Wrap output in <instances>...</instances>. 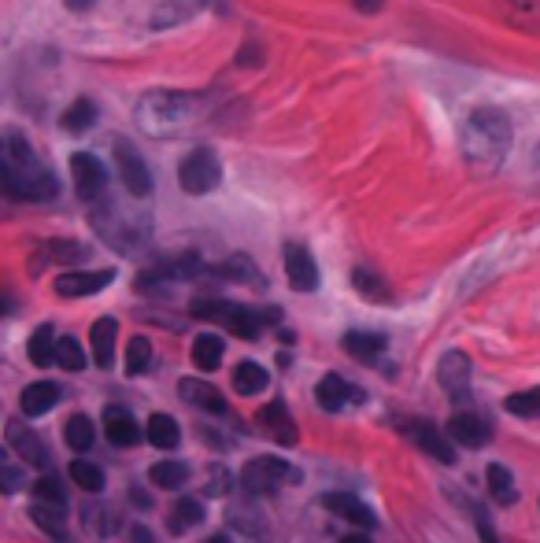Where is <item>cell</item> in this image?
Segmentation results:
<instances>
[{
	"instance_id": "1",
	"label": "cell",
	"mask_w": 540,
	"mask_h": 543,
	"mask_svg": "<svg viewBox=\"0 0 540 543\" xmlns=\"http://www.w3.org/2000/svg\"><path fill=\"white\" fill-rule=\"evenodd\" d=\"M4 163H0V181H4V193L12 200H30V204H41V200H52L56 196V178L52 170L37 159L34 145L26 141L19 130L4 133Z\"/></svg>"
},
{
	"instance_id": "2",
	"label": "cell",
	"mask_w": 540,
	"mask_h": 543,
	"mask_svg": "<svg viewBox=\"0 0 540 543\" xmlns=\"http://www.w3.org/2000/svg\"><path fill=\"white\" fill-rule=\"evenodd\" d=\"M511 119H507L500 108H474L459 130V148H463V159L470 167L492 170L500 167L511 152Z\"/></svg>"
},
{
	"instance_id": "3",
	"label": "cell",
	"mask_w": 540,
	"mask_h": 543,
	"mask_svg": "<svg viewBox=\"0 0 540 543\" xmlns=\"http://www.w3.org/2000/svg\"><path fill=\"white\" fill-rule=\"evenodd\" d=\"M200 119V100L189 93H171V89H156L137 100L134 122L141 126V133L160 137V141H174L185 137L189 130H197Z\"/></svg>"
},
{
	"instance_id": "4",
	"label": "cell",
	"mask_w": 540,
	"mask_h": 543,
	"mask_svg": "<svg viewBox=\"0 0 540 543\" xmlns=\"http://www.w3.org/2000/svg\"><path fill=\"white\" fill-rule=\"evenodd\" d=\"M282 311H252V307H237L226 300H193V318H208V322H222V326L245 340H256L263 322H278Z\"/></svg>"
},
{
	"instance_id": "5",
	"label": "cell",
	"mask_w": 540,
	"mask_h": 543,
	"mask_svg": "<svg viewBox=\"0 0 540 543\" xmlns=\"http://www.w3.org/2000/svg\"><path fill=\"white\" fill-rule=\"evenodd\" d=\"M178 181H182V189L189 196H208L211 189H219V181H222L219 156L208 152V148L189 152V156L182 159V167H178Z\"/></svg>"
},
{
	"instance_id": "6",
	"label": "cell",
	"mask_w": 540,
	"mask_h": 543,
	"mask_svg": "<svg viewBox=\"0 0 540 543\" xmlns=\"http://www.w3.org/2000/svg\"><path fill=\"white\" fill-rule=\"evenodd\" d=\"M111 156H115V170H119V181H123V189L134 200H145L152 193V170H148L145 156L137 152L126 137H119L115 145H111Z\"/></svg>"
},
{
	"instance_id": "7",
	"label": "cell",
	"mask_w": 540,
	"mask_h": 543,
	"mask_svg": "<svg viewBox=\"0 0 540 543\" xmlns=\"http://www.w3.org/2000/svg\"><path fill=\"white\" fill-rule=\"evenodd\" d=\"M289 481H300V473L289 466V462H282V459H252L241 470V488L245 492H256V495H267V492H278L282 484H289Z\"/></svg>"
},
{
	"instance_id": "8",
	"label": "cell",
	"mask_w": 540,
	"mask_h": 543,
	"mask_svg": "<svg viewBox=\"0 0 540 543\" xmlns=\"http://www.w3.org/2000/svg\"><path fill=\"white\" fill-rule=\"evenodd\" d=\"M71 178H74V193L82 200H97L108 185V174H104V163H100L93 152H74L71 156Z\"/></svg>"
},
{
	"instance_id": "9",
	"label": "cell",
	"mask_w": 540,
	"mask_h": 543,
	"mask_svg": "<svg viewBox=\"0 0 540 543\" xmlns=\"http://www.w3.org/2000/svg\"><path fill=\"white\" fill-rule=\"evenodd\" d=\"M285 278L296 292H315L319 289V266L311 259L304 244H285Z\"/></svg>"
},
{
	"instance_id": "10",
	"label": "cell",
	"mask_w": 540,
	"mask_h": 543,
	"mask_svg": "<svg viewBox=\"0 0 540 543\" xmlns=\"http://www.w3.org/2000/svg\"><path fill=\"white\" fill-rule=\"evenodd\" d=\"M111 278H115L111 270H71V274L56 278V292L67 300H78V296H93V292L108 289Z\"/></svg>"
},
{
	"instance_id": "11",
	"label": "cell",
	"mask_w": 540,
	"mask_h": 543,
	"mask_svg": "<svg viewBox=\"0 0 540 543\" xmlns=\"http://www.w3.org/2000/svg\"><path fill=\"white\" fill-rule=\"evenodd\" d=\"M411 440H415L426 455H433V459L441 462V466H455V440L448 433H441L437 425H430V422H415L411 425Z\"/></svg>"
},
{
	"instance_id": "12",
	"label": "cell",
	"mask_w": 540,
	"mask_h": 543,
	"mask_svg": "<svg viewBox=\"0 0 540 543\" xmlns=\"http://www.w3.org/2000/svg\"><path fill=\"white\" fill-rule=\"evenodd\" d=\"M322 507L333 510V514H341L344 521H352L359 529H374V525H378V521H374V510H370L367 503H359L356 495H348V492L322 495Z\"/></svg>"
},
{
	"instance_id": "13",
	"label": "cell",
	"mask_w": 540,
	"mask_h": 543,
	"mask_svg": "<svg viewBox=\"0 0 540 543\" xmlns=\"http://www.w3.org/2000/svg\"><path fill=\"white\" fill-rule=\"evenodd\" d=\"M315 399H319L322 411H341L344 403L363 399V388L348 385V381H344V377H337V374H326L319 385H315Z\"/></svg>"
},
{
	"instance_id": "14",
	"label": "cell",
	"mask_w": 540,
	"mask_h": 543,
	"mask_svg": "<svg viewBox=\"0 0 540 543\" xmlns=\"http://www.w3.org/2000/svg\"><path fill=\"white\" fill-rule=\"evenodd\" d=\"M444 433L452 436L455 444H463V447H485V444H489V425L481 422L478 414H470V411L455 414Z\"/></svg>"
},
{
	"instance_id": "15",
	"label": "cell",
	"mask_w": 540,
	"mask_h": 543,
	"mask_svg": "<svg viewBox=\"0 0 540 543\" xmlns=\"http://www.w3.org/2000/svg\"><path fill=\"white\" fill-rule=\"evenodd\" d=\"M259 425H263L278 444H296V422L289 418V407H285L282 399H274V403H267V407L259 411Z\"/></svg>"
},
{
	"instance_id": "16",
	"label": "cell",
	"mask_w": 540,
	"mask_h": 543,
	"mask_svg": "<svg viewBox=\"0 0 540 543\" xmlns=\"http://www.w3.org/2000/svg\"><path fill=\"white\" fill-rule=\"evenodd\" d=\"M467 381H470V359L463 351H448L441 359V385L455 399H467Z\"/></svg>"
},
{
	"instance_id": "17",
	"label": "cell",
	"mask_w": 540,
	"mask_h": 543,
	"mask_svg": "<svg viewBox=\"0 0 540 543\" xmlns=\"http://www.w3.org/2000/svg\"><path fill=\"white\" fill-rule=\"evenodd\" d=\"M178 392H182L185 403H193V407H200V411H211V414H226V399H222V392L215 385H208V381H182L178 385Z\"/></svg>"
},
{
	"instance_id": "18",
	"label": "cell",
	"mask_w": 540,
	"mask_h": 543,
	"mask_svg": "<svg viewBox=\"0 0 540 543\" xmlns=\"http://www.w3.org/2000/svg\"><path fill=\"white\" fill-rule=\"evenodd\" d=\"M56 403H60V385L56 381H34V385L23 388V414H30V418L49 414Z\"/></svg>"
},
{
	"instance_id": "19",
	"label": "cell",
	"mask_w": 540,
	"mask_h": 543,
	"mask_svg": "<svg viewBox=\"0 0 540 543\" xmlns=\"http://www.w3.org/2000/svg\"><path fill=\"white\" fill-rule=\"evenodd\" d=\"M8 444H12L15 451H19V459H26L30 466H45V462H49L45 444H41L30 429H23V422H8Z\"/></svg>"
},
{
	"instance_id": "20",
	"label": "cell",
	"mask_w": 540,
	"mask_h": 543,
	"mask_svg": "<svg viewBox=\"0 0 540 543\" xmlns=\"http://www.w3.org/2000/svg\"><path fill=\"white\" fill-rule=\"evenodd\" d=\"M115 337H119V326H115V318H100V322H93L89 344H93V359H97V366H104V370H108L111 362H115Z\"/></svg>"
},
{
	"instance_id": "21",
	"label": "cell",
	"mask_w": 540,
	"mask_h": 543,
	"mask_svg": "<svg viewBox=\"0 0 540 543\" xmlns=\"http://www.w3.org/2000/svg\"><path fill=\"white\" fill-rule=\"evenodd\" d=\"M104 422H108L104 425V433H108L111 447H134L137 440H141V429H137V422L126 411H115V407H111Z\"/></svg>"
},
{
	"instance_id": "22",
	"label": "cell",
	"mask_w": 540,
	"mask_h": 543,
	"mask_svg": "<svg viewBox=\"0 0 540 543\" xmlns=\"http://www.w3.org/2000/svg\"><path fill=\"white\" fill-rule=\"evenodd\" d=\"M496 8L507 23L522 26V30H540V0H496Z\"/></svg>"
},
{
	"instance_id": "23",
	"label": "cell",
	"mask_w": 540,
	"mask_h": 543,
	"mask_svg": "<svg viewBox=\"0 0 540 543\" xmlns=\"http://www.w3.org/2000/svg\"><path fill=\"white\" fill-rule=\"evenodd\" d=\"M97 115H100V108L93 104L89 97H78L71 104V108L63 111V130L67 133H86V130H93L97 126Z\"/></svg>"
},
{
	"instance_id": "24",
	"label": "cell",
	"mask_w": 540,
	"mask_h": 543,
	"mask_svg": "<svg viewBox=\"0 0 540 543\" xmlns=\"http://www.w3.org/2000/svg\"><path fill=\"white\" fill-rule=\"evenodd\" d=\"M222 337H215V333H200L197 340H193V366L197 370H204V374H211L215 366L222 362Z\"/></svg>"
},
{
	"instance_id": "25",
	"label": "cell",
	"mask_w": 540,
	"mask_h": 543,
	"mask_svg": "<svg viewBox=\"0 0 540 543\" xmlns=\"http://www.w3.org/2000/svg\"><path fill=\"white\" fill-rule=\"evenodd\" d=\"M270 381V374L259 366V362H237L234 370V388L237 396H256V392H263Z\"/></svg>"
},
{
	"instance_id": "26",
	"label": "cell",
	"mask_w": 540,
	"mask_h": 543,
	"mask_svg": "<svg viewBox=\"0 0 540 543\" xmlns=\"http://www.w3.org/2000/svg\"><path fill=\"white\" fill-rule=\"evenodd\" d=\"M145 433H148V444H156L163 447V451H171V447H178V422H174L171 414H152L145 425Z\"/></svg>"
},
{
	"instance_id": "27",
	"label": "cell",
	"mask_w": 540,
	"mask_h": 543,
	"mask_svg": "<svg viewBox=\"0 0 540 543\" xmlns=\"http://www.w3.org/2000/svg\"><path fill=\"white\" fill-rule=\"evenodd\" d=\"M344 351L363 362H374L381 351H385V337H381V333H348V337H344Z\"/></svg>"
},
{
	"instance_id": "28",
	"label": "cell",
	"mask_w": 540,
	"mask_h": 543,
	"mask_svg": "<svg viewBox=\"0 0 540 543\" xmlns=\"http://www.w3.org/2000/svg\"><path fill=\"white\" fill-rule=\"evenodd\" d=\"M63 440H67L74 451H89L93 440H97V429L89 422V414H74L71 422H67V429H63Z\"/></svg>"
},
{
	"instance_id": "29",
	"label": "cell",
	"mask_w": 540,
	"mask_h": 543,
	"mask_svg": "<svg viewBox=\"0 0 540 543\" xmlns=\"http://www.w3.org/2000/svg\"><path fill=\"white\" fill-rule=\"evenodd\" d=\"M489 492H492V499L496 503H504V507H511L518 499V492H515V477H511V470L507 466H489Z\"/></svg>"
},
{
	"instance_id": "30",
	"label": "cell",
	"mask_w": 540,
	"mask_h": 543,
	"mask_svg": "<svg viewBox=\"0 0 540 543\" xmlns=\"http://www.w3.org/2000/svg\"><path fill=\"white\" fill-rule=\"evenodd\" d=\"M148 477H152L156 488H178V484L189 481V466H185V462L167 459V462H156V466L148 470Z\"/></svg>"
},
{
	"instance_id": "31",
	"label": "cell",
	"mask_w": 540,
	"mask_h": 543,
	"mask_svg": "<svg viewBox=\"0 0 540 543\" xmlns=\"http://www.w3.org/2000/svg\"><path fill=\"white\" fill-rule=\"evenodd\" d=\"M30 362L34 366L56 362V333H52V326H37V333L30 337Z\"/></svg>"
},
{
	"instance_id": "32",
	"label": "cell",
	"mask_w": 540,
	"mask_h": 543,
	"mask_svg": "<svg viewBox=\"0 0 540 543\" xmlns=\"http://www.w3.org/2000/svg\"><path fill=\"white\" fill-rule=\"evenodd\" d=\"M30 518L37 521V529L49 532V536H60L63 540V507H52V503H41L37 499L34 507H30Z\"/></svg>"
},
{
	"instance_id": "33",
	"label": "cell",
	"mask_w": 540,
	"mask_h": 543,
	"mask_svg": "<svg viewBox=\"0 0 540 543\" xmlns=\"http://www.w3.org/2000/svg\"><path fill=\"white\" fill-rule=\"evenodd\" d=\"M71 477H74V484L82 488V492H104V473L93 466V462H86V459H74L71 462Z\"/></svg>"
},
{
	"instance_id": "34",
	"label": "cell",
	"mask_w": 540,
	"mask_h": 543,
	"mask_svg": "<svg viewBox=\"0 0 540 543\" xmlns=\"http://www.w3.org/2000/svg\"><path fill=\"white\" fill-rule=\"evenodd\" d=\"M504 407L515 414V418H540V385L526 388V392H515V396H507Z\"/></svg>"
},
{
	"instance_id": "35",
	"label": "cell",
	"mask_w": 540,
	"mask_h": 543,
	"mask_svg": "<svg viewBox=\"0 0 540 543\" xmlns=\"http://www.w3.org/2000/svg\"><path fill=\"white\" fill-rule=\"evenodd\" d=\"M148 362H152V344L145 337H134L126 344V374L141 377L148 370Z\"/></svg>"
},
{
	"instance_id": "36",
	"label": "cell",
	"mask_w": 540,
	"mask_h": 543,
	"mask_svg": "<svg viewBox=\"0 0 540 543\" xmlns=\"http://www.w3.org/2000/svg\"><path fill=\"white\" fill-rule=\"evenodd\" d=\"M197 521H204V507L197 499H178L171 507V532H182L189 525H197Z\"/></svg>"
},
{
	"instance_id": "37",
	"label": "cell",
	"mask_w": 540,
	"mask_h": 543,
	"mask_svg": "<svg viewBox=\"0 0 540 543\" xmlns=\"http://www.w3.org/2000/svg\"><path fill=\"white\" fill-rule=\"evenodd\" d=\"M56 362H60L63 370H82L86 366V351L74 337H60L56 340Z\"/></svg>"
},
{
	"instance_id": "38",
	"label": "cell",
	"mask_w": 540,
	"mask_h": 543,
	"mask_svg": "<svg viewBox=\"0 0 540 543\" xmlns=\"http://www.w3.org/2000/svg\"><path fill=\"white\" fill-rule=\"evenodd\" d=\"M34 495L41 499V503H52V507H63V503H67L63 481H60V477H52V473H45V477L34 484Z\"/></svg>"
},
{
	"instance_id": "39",
	"label": "cell",
	"mask_w": 540,
	"mask_h": 543,
	"mask_svg": "<svg viewBox=\"0 0 540 543\" xmlns=\"http://www.w3.org/2000/svg\"><path fill=\"white\" fill-rule=\"evenodd\" d=\"M352 285H356V289L363 292L367 300H374V303H381L385 296H389V289H385V285H381V281L374 278L370 270H356V274H352Z\"/></svg>"
},
{
	"instance_id": "40",
	"label": "cell",
	"mask_w": 540,
	"mask_h": 543,
	"mask_svg": "<svg viewBox=\"0 0 540 543\" xmlns=\"http://www.w3.org/2000/svg\"><path fill=\"white\" fill-rule=\"evenodd\" d=\"M49 252H52V259H63V263H78V259H86V248H82V244H71V241H52Z\"/></svg>"
},
{
	"instance_id": "41",
	"label": "cell",
	"mask_w": 540,
	"mask_h": 543,
	"mask_svg": "<svg viewBox=\"0 0 540 543\" xmlns=\"http://www.w3.org/2000/svg\"><path fill=\"white\" fill-rule=\"evenodd\" d=\"M474 518H478V532H481V543H500V540H496V532H492L489 518H485V510H474Z\"/></svg>"
},
{
	"instance_id": "42",
	"label": "cell",
	"mask_w": 540,
	"mask_h": 543,
	"mask_svg": "<svg viewBox=\"0 0 540 543\" xmlns=\"http://www.w3.org/2000/svg\"><path fill=\"white\" fill-rule=\"evenodd\" d=\"M63 4H67L71 12H89V8L97 4V0H63Z\"/></svg>"
},
{
	"instance_id": "43",
	"label": "cell",
	"mask_w": 540,
	"mask_h": 543,
	"mask_svg": "<svg viewBox=\"0 0 540 543\" xmlns=\"http://www.w3.org/2000/svg\"><path fill=\"white\" fill-rule=\"evenodd\" d=\"M130 499H134V507H141V510L152 507V499H148V495L141 492V488H134V492H130Z\"/></svg>"
},
{
	"instance_id": "44",
	"label": "cell",
	"mask_w": 540,
	"mask_h": 543,
	"mask_svg": "<svg viewBox=\"0 0 540 543\" xmlns=\"http://www.w3.org/2000/svg\"><path fill=\"white\" fill-rule=\"evenodd\" d=\"M356 8H359V12H378L381 0H356Z\"/></svg>"
},
{
	"instance_id": "45",
	"label": "cell",
	"mask_w": 540,
	"mask_h": 543,
	"mask_svg": "<svg viewBox=\"0 0 540 543\" xmlns=\"http://www.w3.org/2000/svg\"><path fill=\"white\" fill-rule=\"evenodd\" d=\"M134 543H156V540H152V532L137 525V529H134Z\"/></svg>"
},
{
	"instance_id": "46",
	"label": "cell",
	"mask_w": 540,
	"mask_h": 543,
	"mask_svg": "<svg viewBox=\"0 0 540 543\" xmlns=\"http://www.w3.org/2000/svg\"><path fill=\"white\" fill-rule=\"evenodd\" d=\"M341 543H370L367 536H363V532H352V536H344Z\"/></svg>"
},
{
	"instance_id": "47",
	"label": "cell",
	"mask_w": 540,
	"mask_h": 543,
	"mask_svg": "<svg viewBox=\"0 0 540 543\" xmlns=\"http://www.w3.org/2000/svg\"><path fill=\"white\" fill-rule=\"evenodd\" d=\"M208 543H230V540H226V536H211Z\"/></svg>"
}]
</instances>
